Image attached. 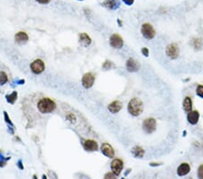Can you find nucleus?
Here are the masks:
<instances>
[{"instance_id": "obj_3", "label": "nucleus", "mask_w": 203, "mask_h": 179, "mask_svg": "<svg viewBox=\"0 0 203 179\" xmlns=\"http://www.w3.org/2000/svg\"><path fill=\"white\" fill-rule=\"evenodd\" d=\"M143 129L147 134H151L156 129V120L153 118H148L143 122Z\"/></svg>"}, {"instance_id": "obj_7", "label": "nucleus", "mask_w": 203, "mask_h": 179, "mask_svg": "<svg viewBox=\"0 0 203 179\" xmlns=\"http://www.w3.org/2000/svg\"><path fill=\"white\" fill-rule=\"evenodd\" d=\"M166 54L171 59H176L179 56V47L176 43H171L170 45L167 46L166 49Z\"/></svg>"}, {"instance_id": "obj_29", "label": "nucleus", "mask_w": 203, "mask_h": 179, "mask_svg": "<svg viewBox=\"0 0 203 179\" xmlns=\"http://www.w3.org/2000/svg\"><path fill=\"white\" fill-rule=\"evenodd\" d=\"M142 54H144L145 56H148L149 55V51L147 48H143L142 49Z\"/></svg>"}, {"instance_id": "obj_11", "label": "nucleus", "mask_w": 203, "mask_h": 179, "mask_svg": "<svg viewBox=\"0 0 203 179\" xmlns=\"http://www.w3.org/2000/svg\"><path fill=\"white\" fill-rule=\"evenodd\" d=\"M126 69H127V71L131 72L138 71V69H139L138 62H136L133 58L128 59V60H127V62H126Z\"/></svg>"}, {"instance_id": "obj_21", "label": "nucleus", "mask_w": 203, "mask_h": 179, "mask_svg": "<svg viewBox=\"0 0 203 179\" xmlns=\"http://www.w3.org/2000/svg\"><path fill=\"white\" fill-rule=\"evenodd\" d=\"M5 98H6V101H8L9 103L14 104V102H16V99H17V92H14L13 93H11L9 95H6Z\"/></svg>"}, {"instance_id": "obj_8", "label": "nucleus", "mask_w": 203, "mask_h": 179, "mask_svg": "<svg viewBox=\"0 0 203 179\" xmlns=\"http://www.w3.org/2000/svg\"><path fill=\"white\" fill-rule=\"evenodd\" d=\"M111 170L116 176H119L123 170V162L121 159H115L111 163Z\"/></svg>"}, {"instance_id": "obj_26", "label": "nucleus", "mask_w": 203, "mask_h": 179, "mask_svg": "<svg viewBox=\"0 0 203 179\" xmlns=\"http://www.w3.org/2000/svg\"><path fill=\"white\" fill-rule=\"evenodd\" d=\"M4 115H5V121L8 123L9 125H11V126H13V123H12V121L10 120V118L7 116V113L6 112H4Z\"/></svg>"}, {"instance_id": "obj_18", "label": "nucleus", "mask_w": 203, "mask_h": 179, "mask_svg": "<svg viewBox=\"0 0 203 179\" xmlns=\"http://www.w3.org/2000/svg\"><path fill=\"white\" fill-rule=\"evenodd\" d=\"M80 42L83 44V45L88 46V45H89L90 43H91V39H90V37L87 34L81 33L80 34Z\"/></svg>"}, {"instance_id": "obj_30", "label": "nucleus", "mask_w": 203, "mask_h": 179, "mask_svg": "<svg viewBox=\"0 0 203 179\" xmlns=\"http://www.w3.org/2000/svg\"><path fill=\"white\" fill-rule=\"evenodd\" d=\"M115 176H116V175L112 172V173H108L106 176H105V178H108V177L109 178H115Z\"/></svg>"}, {"instance_id": "obj_32", "label": "nucleus", "mask_w": 203, "mask_h": 179, "mask_svg": "<svg viewBox=\"0 0 203 179\" xmlns=\"http://www.w3.org/2000/svg\"><path fill=\"white\" fill-rule=\"evenodd\" d=\"M17 83H19V84H23V83H25V81H24V80H21V81H17Z\"/></svg>"}, {"instance_id": "obj_24", "label": "nucleus", "mask_w": 203, "mask_h": 179, "mask_svg": "<svg viewBox=\"0 0 203 179\" xmlns=\"http://www.w3.org/2000/svg\"><path fill=\"white\" fill-rule=\"evenodd\" d=\"M197 94L203 98V85H199L197 88Z\"/></svg>"}, {"instance_id": "obj_19", "label": "nucleus", "mask_w": 203, "mask_h": 179, "mask_svg": "<svg viewBox=\"0 0 203 179\" xmlns=\"http://www.w3.org/2000/svg\"><path fill=\"white\" fill-rule=\"evenodd\" d=\"M183 109L186 112H190L192 109V101L190 97H186L183 101Z\"/></svg>"}, {"instance_id": "obj_13", "label": "nucleus", "mask_w": 203, "mask_h": 179, "mask_svg": "<svg viewBox=\"0 0 203 179\" xmlns=\"http://www.w3.org/2000/svg\"><path fill=\"white\" fill-rule=\"evenodd\" d=\"M191 171V167L189 164L187 163H182V165H180L178 169H177V174L180 176H186L187 174H189V172Z\"/></svg>"}, {"instance_id": "obj_25", "label": "nucleus", "mask_w": 203, "mask_h": 179, "mask_svg": "<svg viewBox=\"0 0 203 179\" xmlns=\"http://www.w3.org/2000/svg\"><path fill=\"white\" fill-rule=\"evenodd\" d=\"M198 176L200 178H203V165H201L200 167H199V170H198Z\"/></svg>"}, {"instance_id": "obj_15", "label": "nucleus", "mask_w": 203, "mask_h": 179, "mask_svg": "<svg viewBox=\"0 0 203 179\" xmlns=\"http://www.w3.org/2000/svg\"><path fill=\"white\" fill-rule=\"evenodd\" d=\"M121 109H122V103L120 101H113L112 103H110L108 105V110L113 114L117 113Z\"/></svg>"}, {"instance_id": "obj_16", "label": "nucleus", "mask_w": 203, "mask_h": 179, "mask_svg": "<svg viewBox=\"0 0 203 179\" xmlns=\"http://www.w3.org/2000/svg\"><path fill=\"white\" fill-rule=\"evenodd\" d=\"M14 40L18 43H23L28 41V35L25 32H18L16 36H14Z\"/></svg>"}, {"instance_id": "obj_20", "label": "nucleus", "mask_w": 203, "mask_h": 179, "mask_svg": "<svg viewBox=\"0 0 203 179\" xmlns=\"http://www.w3.org/2000/svg\"><path fill=\"white\" fill-rule=\"evenodd\" d=\"M132 153L135 158H143V156L145 154V150L141 147H134L132 150Z\"/></svg>"}, {"instance_id": "obj_23", "label": "nucleus", "mask_w": 203, "mask_h": 179, "mask_svg": "<svg viewBox=\"0 0 203 179\" xmlns=\"http://www.w3.org/2000/svg\"><path fill=\"white\" fill-rule=\"evenodd\" d=\"M112 66H113V63H112L111 62L106 61V62L104 63V64H103V68H104L105 70H109Z\"/></svg>"}, {"instance_id": "obj_17", "label": "nucleus", "mask_w": 203, "mask_h": 179, "mask_svg": "<svg viewBox=\"0 0 203 179\" xmlns=\"http://www.w3.org/2000/svg\"><path fill=\"white\" fill-rule=\"evenodd\" d=\"M102 5L109 9H116L117 7H118L119 3L117 0H105Z\"/></svg>"}, {"instance_id": "obj_5", "label": "nucleus", "mask_w": 203, "mask_h": 179, "mask_svg": "<svg viewBox=\"0 0 203 179\" xmlns=\"http://www.w3.org/2000/svg\"><path fill=\"white\" fill-rule=\"evenodd\" d=\"M44 68H45L44 63L40 59L34 60V61L31 63V70L34 73L40 74L44 71Z\"/></svg>"}, {"instance_id": "obj_27", "label": "nucleus", "mask_w": 203, "mask_h": 179, "mask_svg": "<svg viewBox=\"0 0 203 179\" xmlns=\"http://www.w3.org/2000/svg\"><path fill=\"white\" fill-rule=\"evenodd\" d=\"M36 2H38L39 4H42V5H46L51 2V0H36Z\"/></svg>"}, {"instance_id": "obj_33", "label": "nucleus", "mask_w": 203, "mask_h": 179, "mask_svg": "<svg viewBox=\"0 0 203 179\" xmlns=\"http://www.w3.org/2000/svg\"><path fill=\"white\" fill-rule=\"evenodd\" d=\"M79 1H82V0H79Z\"/></svg>"}, {"instance_id": "obj_12", "label": "nucleus", "mask_w": 203, "mask_h": 179, "mask_svg": "<svg viewBox=\"0 0 203 179\" xmlns=\"http://www.w3.org/2000/svg\"><path fill=\"white\" fill-rule=\"evenodd\" d=\"M200 118V113L197 110H191L190 112H188V116H187V119L191 125H195L197 124Z\"/></svg>"}, {"instance_id": "obj_6", "label": "nucleus", "mask_w": 203, "mask_h": 179, "mask_svg": "<svg viewBox=\"0 0 203 179\" xmlns=\"http://www.w3.org/2000/svg\"><path fill=\"white\" fill-rule=\"evenodd\" d=\"M95 81V75L91 72H88L82 78V85L84 88L88 89L90 87H92Z\"/></svg>"}, {"instance_id": "obj_22", "label": "nucleus", "mask_w": 203, "mask_h": 179, "mask_svg": "<svg viewBox=\"0 0 203 179\" xmlns=\"http://www.w3.org/2000/svg\"><path fill=\"white\" fill-rule=\"evenodd\" d=\"M6 81H7V75L5 74V72H0V84L3 85L6 83Z\"/></svg>"}, {"instance_id": "obj_4", "label": "nucleus", "mask_w": 203, "mask_h": 179, "mask_svg": "<svg viewBox=\"0 0 203 179\" xmlns=\"http://www.w3.org/2000/svg\"><path fill=\"white\" fill-rule=\"evenodd\" d=\"M141 33L143 36L146 39H153L155 35V31L154 27L150 24H144L141 28Z\"/></svg>"}, {"instance_id": "obj_1", "label": "nucleus", "mask_w": 203, "mask_h": 179, "mask_svg": "<svg viewBox=\"0 0 203 179\" xmlns=\"http://www.w3.org/2000/svg\"><path fill=\"white\" fill-rule=\"evenodd\" d=\"M37 108H38L41 113H51L55 109L56 104L53 101L49 98H43L37 104Z\"/></svg>"}, {"instance_id": "obj_28", "label": "nucleus", "mask_w": 203, "mask_h": 179, "mask_svg": "<svg viewBox=\"0 0 203 179\" xmlns=\"http://www.w3.org/2000/svg\"><path fill=\"white\" fill-rule=\"evenodd\" d=\"M123 2L127 6H132L134 2V0H123Z\"/></svg>"}, {"instance_id": "obj_14", "label": "nucleus", "mask_w": 203, "mask_h": 179, "mask_svg": "<svg viewBox=\"0 0 203 179\" xmlns=\"http://www.w3.org/2000/svg\"><path fill=\"white\" fill-rule=\"evenodd\" d=\"M83 147L86 150L88 151H96L97 149V143L94 140H91V139H88V140H85L84 141V144H83Z\"/></svg>"}, {"instance_id": "obj_10", "label": "nucleus", "mask_w": 203, "mask_h": 179, "mask_svg": "<svg viewBox=\"0 0 203 179\" xmlns=\"http://www.w3.org/2000/svg\"><path fill=\"white\" fill-rule=\"evenodd\" d=\"M101 152L106 156H108V158H113V156H115L114 149H113V147L108 143H104L101 146Z\"/></svg>"}, {"instance_id": "obj_31", "label": "nucleus", "mask_w": 203, "mask_h": 179, "mask_svg": "<svg viewBox=\"0 0 203 179\" xmlns=\"http://www.w3.org/2000/svg\"><path fill=\"white\" fill-rule=\"evenodd\" d=\"M18 167H19V168H20V169H24V167L22 166V162H21V160H19V161H18Z\"/></svg>"}, {"instance_id": "obj_2", "label": "nucleus", "mask_w": 203, "mask_h": 179, "mask_svg": "<svg viewBox=\"0 0 203 179\" xmlns=\"http://www.w3.org/2000/svg\"><path fill=\"white\" fill-rule=\"evenodd\" d=\"M143 102L138 98L132 99L128 103V111L132 116H139L143 111Z\"/></svg>"}, {"instance_id": "obj_9", "label": "nucleus", "mask_w": 203, "mask_h": 179, "mask_svg": "<svg viewBox=\"0 0 203 179\" xmlns=\"http://www.w3.org/2000/svg\"><path fill=\"white\" fill-rule=\"evenodd\" d=\"M123 39L121 38V36L115 34L110 37V44L112 47H114L116 49H119L123 46Z\"/></svg>"}]
</instances>
